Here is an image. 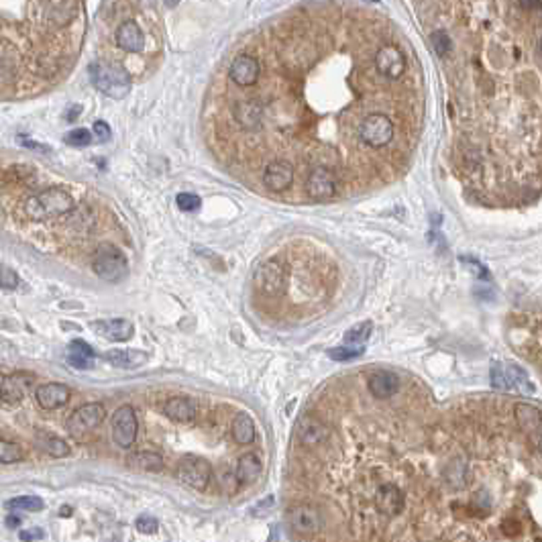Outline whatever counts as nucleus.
Returning <instances> with one entry per match:
<instances>
[{"instance_id": "f257e3e1", "label": "nucleus", "mask_w": 542, "mask_h": 542, "mask_svg": "<svg viewBox=\"0 0 542 542\" xmlns=\"http://www.w3.org/2000/svg\"><path fill=\"white\" fill-rule=\"evenodd\" d=\"M74 208V200L62 188H45L33 196L27 198L25 213L33 220H47L55 216H64Z\"/></svg>"}, {"instance_id": "f03ea898", "label": "nucleus", "mask_w": 542, "mask_h": 542, "mask_svg": "<svg viewBox=\"0 0 542 542\" xmlns=\"http://www.w3.org/2000/svg\"><path fill=\"white\" fill-rule=\"evenodd\" d=\"M88 72L94 88L108 98L123 100L131 92V76L123 66L96 62L88 67Z\"/></svg>"}, {"instance_id": "7ed1b4c3", "label": "nucleus", "mask_w": 542, "mask_h": 542, "mask_svg": "<svg viewBox=\"0 0 542 542\" xmlns=\"http://www.w3.org/2000/svg\"><path fill=\"white\" fill-rule=\"evenodd\" d=\"M94 273L98 276L102 281L108 283H118L129 276V261L123 255V251H118L115 245L111 243H102L96 249L94 255Z\"/></svg>"}, {"instance_id": "20e7f679", "label": "nucleus", "mask_w": 542, "mask_h": 542, "mask_svg": "<svg viewBox=\"0 0 542 542\" xmlns=\"http://www.w3.org/2000/svg\"><path fill=\"white\" fill-rule=\"evenodd\" d=\"M210 477H213V469H210L208 461L194 457V455H186L178 465V479L190 490L204 492L210 483Z\"/></svg>"}, {"instance_id": "39448f33", "label": "nucleus", "mask_w": 542, "mask_h": 542, "mask_svg": "<svg viewBox=\"0 0 542 542\" xmlns=\"http://www.w3.org/2000/svg\"><path fill=\"white\" fill-rule=\"evenodd\" d=\"M359 137L369 147H385L394 139V123L385 115H369L359 125Z\"/></svg>"}, {"instance_id": "423d86ee", "label": "nucleus", "mask_w": 542, "mask_h": 542, "mask_svg": "<svg viewBox=\"0 0 542 542\" xmlns=\"http://www.w3.org/2000/svg\"><path fill=\"white\" fill-rule=\"evenodd\" d=\"M493 388L506 390V392H520V394H532V385L528 381V376L516 365H493L490 373Z\"/></svg>"}, {"instance_id": "0eeeda50", "label": "nucleus", "mask_w": 542, "mask_h": 542, "mask_svg": "<svg viewBox=\"0 0 542 542\" xmlns=\"http://www.w3.org/2000/svg\"><path fill=\"white\" fill-rule=\"evenodd\" d=\"M104 416H106V410H104V406L98 404V402L84 404L78 410H74V414L67 418V432L74 434V436L86 434V432L98 428L100 424H102V420H104Z\"/></svg>"}, {"instance_id": "6e6552de", "label": "nucleus", "mask_w": 542, "mask_h": 542, "mask_svg": "<svg viewBox=\"0 0 542 542\" xmlns=\"http://www.w3.org/2000/svg\"><path fill=\"white\" fill-rule=\"evenodd\" d=\"M137 430L139 422L131 406H120L113 414V422H111V436L120 448H129L137 439Z\"/></svg>"}, {"instance_id": "1a4fd4ad", "label": "nucleus", "mask_w": 542, "mask_h": 542, "mask_svg": "<svg viewBox=\"0 0 542 542\" xmlns=\"http://www.w3.org/2000/svg\"><path fill=\"white\" fill-rule=\"evenodd\" d=\"M337 188H339V181H337V176L327 169V167H316L308 174V180H306V192L308 196L316 200V202H324V200H330L337 194Z\"/></svg>"}, {"instance_id": "9d476101", "label": "nucleus", "mask_w": 542, "mask_h": 542, "mask_svg": "<svg viewBox=\"0 0 542 542\" xmlns=\"http://www.w3.org/2000/svg\"><path fill=\"white\" fill-rule=\"evenodd\" d=\"M376 67H378V72L383 78L397 80L406 72V57L394 45H383L376 53Z\"/></svg>"}, {"instance_id": "9b49d317", "label": "nucleus", "mask_w": 542, "mask_h": 542, "mask_svg": "<svg viewBox=\"0 0 542 542\" xmlns=\"http://www.w3.org/2000/svg\"><path fill=\"white\" fill-rule=\"evenodd\" d=\"M288 522L298 534H316L322 528V514L314 506H296L290 509Z\"/></svg>"}, {"instance_id": "f8f14e48", "label": "nucleus", "mask_w": 542, "mask_h": 542, "mask_svg": "<svg viewBox=\"0 0 542 542\" xmlns=\"http://www.w3.org/2000/svg\"><path fill=\"white\" fill-rule=\"evenodd\" d=\"M92 330L102 337V339H106V341H111V343H125V341H129L132 337V327L131 320H127V318H113V320H96V322H92Z\"/></svg>"}, {"instance_id": "ddd939ff", "label": "nucleus", "mask_w": 542, "mask_h": 542, "mask_svg": "<svg viewBox=\"0 0 542 542\" xmlns=\"http://www.w3.org/2000/svg\"><path fill=\"white\" fill-rule=\"evenodd\" d=\"M255 283L267 296H278L283 290V269L276 261L263 263L255 271Z\"/></svg>"}, {"instance_id": "4468645a", "label": "nucleus", "mask_w": 542, "mask_h": 542, "mask_svg": "<svg viewBox=\"0 0 542 542\" xmlns=\"http://www.w3.org/2000/svg\"><path fill=\"white\" fill-rule=\"evenodd\" d=\"M294 181V167L288 162H273L265 167L263 174V186L271 192H283Z\"/></svg>"}, {"instance_id": "2eb2a0df", "label": "nucleus", "mask_w": 542, "mask_h": 542, "mask_svg": "<svg viewBox=\"0 0 542 542\" xmlns=\"http://www.w3.org/2000/svg\"><path fill=\"white\" fill-rule=\"evenodd\" d=\"M261 66L255 57L251 55H239L232 64H230L229 76L237 86H253L259 80Z\"/></svg>"}, {"instance_id": "dca6fc26", "label": "nucleus", "mask_w": 542, "mask_h": 542, "mask_svg": "<svg viewBox=\"0 0 542 542\" xmlns=\"http://www.w3.org/2000/svg\"><path fill=\"white\" fill-rule=\"evenodd\" d=\"M37 404L43 410H57L62 406H66L69 400V388L64 383H43L37 388L35 392Z\"/></svg>"}, {"instance_id": "f3484780", "label": "nucleus", "mask_w": 542, "mask_h": 542, "mask_svg": "<svg viewBox=\"0 0 542 542\" xmlns=\"http://www.w3.org/2000/svg\"><path fill=\"white\" fill-rule=\"evenodd\" d=\"M376 508L383 516H395L404 509V493L394 483H383L376 492Z\"/></svg>"}, {"instance_id": "a211bd4d", "label": "nucleus", "mask_w": 542, "mask_h": 542, "mask_svg": "<svg viewBox=\"0 0 542 542\" xmlns=\"http://www.w3.org/2000/svg\"><path fill=\"white\" fill-rule=\"evenodd\" d=\"M116 45L120 50L139 53V51L145 50V35L135 21H125L116 29Z\"/></svg>"}, {"instance_id": "6ab92c4d", "label": "nucleus", "mask_w": 542, "mask_h": 542, "mask_svg": "<svg viewBox=\"0 0 542 542\" xmlns=\"http://www.w3.org/2000/svg\"><path fill=\"white\" fill-rule=\"evenodd\" d=\"M298 436H300L302 444H306V446H318V444L327 441L329 428L324 422H320L314 416H304L298 424Z\"/></svg>"}, {"instance_id": "aec40b11", "label": "nucleus", "mask_w": 542, "mask_h": 542, "mask_svg": "<svg viewBox=\"0 0 542 542\" xmlns=\"http://www.w3.org/2000/svg\"><path fill=\"white\" fill-rule=\"evenodd\" d=\"M261 104L257 100H245L235 104V118L247 131H255L261 127Z\"/></svg>"}, {"instance_id": "412c9836", "label": "nucleus", "mask_w": 542, "mask_h": 542, "mask_svg": "<svg viewBox=\"0 0 542 542\" xmlns=\"http://www.w3.org/2000/svg\"><path fill=\"white\" fill-rule=\"evenodd\" d=\"M66 359L76 369H92L94 361H96V353H94V349L88 345L86 341L78 339V341H72L67 345Z\"/></svg>"}, {"instance_id": "4be33fe9", "label": "nucleus", "mask_w": 542, "mask_h": 542, "mask_svg": "<svg viewBox=\"0 0 542 542\" xmlns=\"http://www.w3.org/2000/svg\"><path fill=\"white\" fill-rule=\"evenodd\" d=\"M164 414L174 422H190L196 416V404L190 397H169L165 402Z\"/></svg>"}, {"instance_id": "5701e85b", "label": "nucleus", "mask_w": 542, "mask_h": 542, "mask_svg": "<svg viewBox=\"0 0 542 542\" xmlns=\"http://www.w3.org/2000/svg\"><path fill=\"white\" fill-rule=\"evenodd\" d=\"M397 390H400V379L390 371H376L369 378V392L379 400L392 397V395L397 394Z\"/></svg>"}, {"instance_id": "b1692460", "label": "nucleus", "mask_w": 542, "mask_h": 542, "mask_svg": "<svg viewBox=\"0 0 542 542\" xmlns=\"http://www.w3.org/2000/svg\"><path fill=\"white\" fill-rule=\"evenodd\" d=\"M25 378L23 373H15V376H2L0 388H2V402L6 406H17L21 404L23 395H25V385L27 381H21Z\"/></svg>"}, {"instance_id": "393cba45", "label": "nucleus", "mask_w": 542, "mask_h": 542, "mask_svg": "<svg viewBox=\"0 0 542 542\" xmlns=\"http://www.w3.org/2000/svg\"><path fill=\"white\" fill-rule=\"evenodd\" d=\"M261 473V459L257 453H245L241 455V459L237 463V471L235 475L239 479V483H253Z\"/></svg>"}, {"instance_id": "a878e982", "label": "nucleus", "mask_w": 542, "mask_h": 542, "mask_svg": "<svg viewBox=\"0 0 542 542\" xmlns=\"http://www.w3.org/2000/svg\"><path fill=\"white\" fill-rule=\"evenodd\" d=\"M230 434H232L235 443H253V441H255V422H253V418H251L249 414H245V412L237 414L235 420H232V424H230Z\"/></svg>"}, {"instance_id": "bb28decb", "label": "nucleus", "mask_w": 542, "mask_h": 542, "mask_svg": "<svg viewBox=\"0 0 542 542\" xmlns=\"http://www.w3.org/2000/svg\"><path fill=\"white\" fill-rule=\"evenodd\" d=\"M104 359L115 365V367H120V369H132V367H139L143 363L147 361V355L141 353V351H120V349H113L104 355Z\"/></svg>"}, {"instance_id": "cd10ccee", "label": "nucleus", "mask_w": 542, "mask_h": 542, "mask_svg": "<svg viewBox=\"0 0 542 542\" xmlns=\"http://www.w3.org/2000/svg\"><path fill=\"white\" fill-rule=\"evenodd\" d=\"M127 465L132 467V469H139V471H151V473H157L164 469V459L162 455L157 453H151V451H139V453H132L127 457Z\"/></svg>"}, {"instance_id": "c85d7f7f", "label": "nucleus", "mask_w": 542, "mask_h": 542, "mask_svg": "<svg viewBox=\"0 0 542 542\" xmlns=\"http://www.w3.org/2000/svg\"><path fill=\"white\" fill-rule=\"evenodd\" d=\"M516 418H518L520 427L524 428V430H528V432L538 430L542 424L541 410H536V408L530 406V404H518V406H516Z\"/></svg>"}, {"instance_id": "c756f323", "label": "nucleus", "mask_w": 542, "mask_h": 542, "mask_svg": "<svg viewBox=\"0 0 542 542\" xmlns=\"http://www.w3.org/2000/svg\"><path fill=\"white\" fill-rule=\"evenodd\" d=\"M6 508L11 509V512H41V509L45 508V504L37 495H21V497H15V499H9Z\"/></svg>"}, {"instance_id": "7c9ffc66", "label": "nucleus", "mask_w": 542, "mask_h": 542, "mask_svg": "<svg viewBox=\"0 0 542 542\" xmlns=\"http://www.w3.org/2000/svg\"><path fill=\"white\" fill-rule=\"evenodd\" d=\"M43 451L51 455V457H67L69 455V446L64 439H60V436H53V434H43Z\"/></svg>"}, {"instance_id": "2f4dec72", "label": "nucleus", "mask_w": 542, "mask_h": 542, "mask_svg": "<svg viewBox=\"0 0 542 542\" xmlns=\"http://www.w3.org/2000/svg\"><path fill=\"white\" fill-rule=\"evenodd\" d=\"M371 332H373V322L367 320V322H361V324L346 330L345 341L349 345H363L365 341H369Z\"/></svg>"}, {"instance_id": "473e14b6", "label": "nucleus", "mask_w": 542, "mask_h": 542, "mask_svg": "<svg viewBox=\"0 0 542 542\" xmlns=\"http://www.w3.org/2000/svg\"><path fill=\"white\" fill-rule=\"evenodd\" d=\"M363 353H365L363 345L334 346V349H330L329 351V357L332 361H353V359L361 357Z\"/></svg>"}, {"instance_id": "72a5a7b5", "label": "nucleus", "mask_w": 542, "mask_h": 542, "mask_svg": "<svg viewBox=\"0 0 542 542\" xmlns=\"http://www.w3.org/2000/svg\"><path fill=\"white\" fill-rule=\"evenodd\" d=\"M23 459V451L17 443H9V441H2L0 443V463L2 465H11V463H18Z\"/></svg>"}, {"instance_id": "f704fd0d", "label": "nucleus", "mask_w": 542, "mask_h": 542, "mask_svg": "<svg viewBox=\"0 0 542 542\" xmlns=\"http://www.w3.org/2000/svg\"><path fill=\"white\" fill-rule=\"evenodd\" d=\"M64 141H66L69 147H88L92 143V132L88 129H74L64 135Z\"/></svg>"}, {"instance_id": "c9c22d12", "label": "nucleus", "mask_w": 542, "mask_h": 542, "mask_svg": "<svg viewBox=\"0 0 542 542\" xmlns=\"http://www.w3.org/2000/svg\"><path fill=\"white\" fill-rule=\"evenodd\" d=\"M176 204H178V208L184 210V213H196L198 208H200V204H202V200L196 194H190V192H181L176 196Z\"/></svg>"}, {"instance_id": "e433bc0d", "label": "nucleus", "mask_w": 542, "mask_h": 542, "mask_svg": "<svg viewBox=\"0 0 542 542\" xmlns=\"http://www.w3.org/2000/svg\"><path fill=\"white\" fill-rule=\"evenodd\" d=\"M135 528H137L139 532H143V534H153V532H157L159 522H157V518L151 516V514H141V516L135 520Z\"/></svg>"}, {"instance_id": "4c0bfd02", "label": "nucleus", "mask_w": 542, "mask_h": 542, "mask_svg": "<svg viewBox=\"0 0 542 542\" xmlns=\"http://www.w3.org/2000/svg\"><path fill=\"white\" fill-rule=\"evenodd\" d=\"M430 41H432V47L436 50L439 55H446L451 47H453V43H451V37L444 33V31H436V33H432L430 37Z\"/></svg>"}, {"instance_id": "58836bf2", "label": "nucleus", "mask_w": 542, "mask_h": 542, "mask_svg": "<svg viewBox=\"0 0 542 542\" xmlns=\"http://www.w3.org/2000/svg\"><path fill=\"white\" fill-rule=\"evenodd\" d=\"M0 283H2V288L4 290H15L18 286V276L11 269V267H2V271H0Z\"/></svg>"}, {"instance_id": "ea45409f", "label": "nucleus", "mask_w": 542, "mask_h": 542, "mask_svg": "<svg viewBox=\"0 0 542 542\" xmlns=\"http://www.w3.org/2000/svg\"><path fill=\"white\" fill-rule=\"evenodd\" d=\"M94 137H96V141H98V143H106V141H111L113 131H111L108 123H104V120H96V123H94Z\"/></svg>"}, {"instance_id": "a19ab883", "label": "nucleus", "mask_w": 542, "mask_h": 542, "mask_svg": "<svg viewBox=\"0 0 542 542\" xmlns=\"http://www.w3.org/2000/svg\"><path fill=\"white\" fill-rule=\"evenodd\" d=\"M18 538L25 542L43 541V538H45V532H43L41 528H31V530H23V532L18 534Z\"/></svg>"}, {"instance_id": "79ce46f5", "label": "nucleus", "mask_w": 542, "mask_h": 542, "mask_svg": "<svg viewBox=\"0 0 542 542\" xmlns=\"http://www.w3.org/2000/svg\"><path fill=\"white\" fill-rule=\"evenodd\" d=\"M21 143L27 149H35V151H41V153H47V151H50L45 145H39V143H35V141H29V139H25L23 135H21Z\"/></svg>"}, {"instance_id": "37998d69", "label": "nucleus", "mask_w": 542, "mask_h": 542, "mask_svg": "<svg viewBox=\"0 0 542 542\" xmlns=\"http://www.w3.org/2000/svg\"><path fill=\"white\" fill-rule=\"evenodd\" d=\"M520 4L524 6L526 11H536L542 4V0H520Z\"/></svg>"}, {"instance_id": "c03bdc74", "label": "nucleus", "mask_w": 542, "mask_h": 542, "mask_svg": "<svg viewBox=\"0 0 542 542\" xmlns=\"http://www.w3.org/2000/svg\"><path fill=\"white\" fill-rule=\"evenodd\" d=\"M80 113H82V106H80V104H76V106H72V108H69V113H67L66 118L72 123V120H76V118H78Z\"/></svg>"}, {"instance_id": "a18cd8bd", "label": "nucleus", "mask_w": 542, "mask_h": 542, "mask_svg": "<svg viewBox=\"0 0 542 542\" xmlns=\"http://www.w3.org/2000/svg\"><path fill=\"white\" fill-rule=\"evenodd\" d=\"M18 524H21V518H15L13 514L6 518V526H18Z\"/></svg>"}, {"instance_id": "49530a36", "label": "nucleus", "mask_w": 542, "mask_h": 542, "mask_svg": "<svg viewBox=\"0 0 542 542\" xmlns=\"http://www.w3.org/2000/svg\"><path fill=\"white\" fill-rule=\"evenodd\" d=\"M164 4L167 9H174V6H178L180 4V0H164Z\"/></svg>"}, {"instance_id": "de8ad7c7", "label": "nucleus", "mask_w": 542, "mask_h": 542, "mask_svg": "<svg viewBox=\"0 0 542 542\" xmlns=\"http://www.w3.org/2000/svg\"><path fill=\"white\" fill-rule=\"evenodd\" d=\"M69 512H72L69 508H62L60 509V516H69Z\"/></svg>"}, {"instance_id": "09e8293b", "label": "nucleus", "mask_w": 542, "mask_h": 542, "mask_svg": "<svg viewBox=\"0 0 542 542\" xmlns=\"http://www.w3.org/2000/svg\"><path fill=\"white\" fill-rule=\"evenodd\" d=\"M538 446H541V453H542V436H541V443H538Z\"/></svg>"}, {"instance_id": "8fccbe9b", "label": "nucleus", "mask_w": 542, "mask_h": 542, "mask_svg": "<svg viewBox=\"0 0 542 542\" xmlns=\"http://www.w3.org/2000/svg\"><path fill=\"white\" fill-rule=\"evenodd\" d=\"M367 2H379V0H367Z\"/></svg>"}, {"instance_id": "3c124183", "label": "nucleus", "mask_w": 542, "mask_h": 542, "mask_svg": "<svg viewBox=\"0 0 542 542\" xmlns=\"http://www.w3.org/2000/svg\"><path fill=\"white\" fill-rule=\"evenodd\" d=\"M541 53H542V39H541Z\"/></svg>"}]
</instances>
